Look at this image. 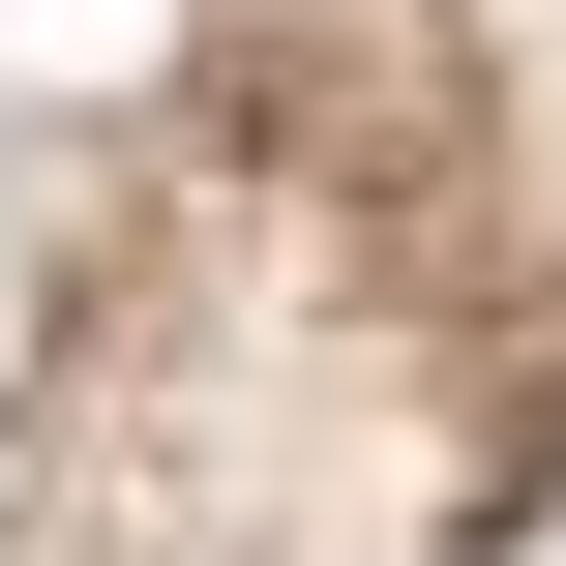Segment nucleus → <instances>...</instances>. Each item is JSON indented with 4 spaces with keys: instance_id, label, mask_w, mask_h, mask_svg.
Masks as SVG:
<instances>
[]
</instances>
